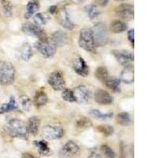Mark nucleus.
I'll return each instance as SVG.
<instances>
[{"mask_svg": "<svg viewBox=\"0 0 158 158\" xmlns=\"http://www.w3.org/2000/svg\"><path fill=\"white\" fill-rule=\"evenodd\" d=\"M35 147L36 148L37 151L40 153V154L43 156H50L52 154V150L49 148L48 144L46 141L40 140V141H34L33 142Z\"/></svg>", "mask_w": 158, "mask_h": 158, "instance_id": "obj_18", "label": "nucleus"}, {"mask_svg": "<svg viewBox=\"0 0 158 158\" xmlns=\"http://www.w3.org/2000/svg\"><path fill=\"white\" fill-rule=\"evenodd\" d=\"M62 98L65 101H67V102L73 103L76 102L75 97L74 95V91L70 89H65L62 92Z\"/></svg>", "mask_w": 158, "mask_h": 158, "instance_id": "obj_31", "label": "nucleus"}, {"mask_svg": "<svg viewBox=\"0 0 158 158\" xmlns=\"http://www.w3.org/2000/svg\"><path fill=\"white\" fill-rule=\"evenodd\" d=\"M92 35L94 38V43L95 48L103 47L106 44L108 36L107 28L104 23L98 22L91 28Z\"/></svg>", "mask_w": 158, "mask_h": 158, "instance_id": "obj_2", "label": "nucleus"}, {"mask_svg": "<svg viewBox=\"0 0 158 158\" xmlns=\"http://www.w3.org/2000/svg\"><path fill=\"white\" fill-rule=\"evenodd\" d=\"M80 148L74 141H68L60 150V155L65 158H72L78 155Z\"/></svg>", "mask_w": 158, "mask_h": 158, "instance_id": "obj_10", "label": "nucleus"}, {"mask_svg": "<svg viewBox=\"0 0 158 158\" xmlns=\"http://www.w3.org/2000/svg\"><path fill=\"white\" fill-rule=\"evenodd\" d=\"M120 78L116 77H111L110 76L108 79L105 81L104 85L108 87V89L113 91L114 93H119L120 92Z\"/></svg>", "mask_w": 158, "mask_h": 158, "instance_id": "obj_20", "label": "nucleus"}, {"mask_svg": "<svg viewBox=\"0 0 158 158\" xmlns=\"http://www.w3.org/2000/svg\"><path fill=\"white\" fill-rule=\"evenodd\" d=\"M92 125L93 124H92L91 121L88 118L85 116L79 118L78 120L77 121V123H76V126L79 129H86V128L92 127Z\"/></svg>", "mask_w": 158, "mask_h": 158, "instance_id": "obj_32", "label": "nucleus"}, {"mask_svg": "<svg viewBox=\"0 0 158 158\" xmlns=\"http://www.w3.org/2000/svg\"><path fill=\"white\" fill-rule=\"evenodd\" d=\"M85 11L86 13L87 16L90 18V19H94V18H97L100 15V11H99L98 8L97 7V6L94 4H89L85 6Z\"/></svg>", "mask_w": 158, "mask_h": 158, "instance_id": "obj_27", "label": "nucleus"}, {"mask_svg": "<svg viewBox=\"0 0 158 158\" xmlns=\"http://www.w3.org/2000/svg\"><path fill=\"white\" fill-rule=\"evenodd\" d=\"M40 5L38 1H30L28 2L27 6H26V13L25 14V18L28 19L30 18L35 12L37 11L39 9Z\"/></svg>", "mask_w": 158, "mask_h": 158, "instance_id": "obj_26", "label": "nucleus"}, {"mask_svg": "<svg viewBox=\"0 0 158 158\" xmlns=\"http://www.w3.org/2000/svg\"><path fill=\"white\" fill-rule=\"evenodd\" d=\"M75 2H82L83 0H74Z\"/></svg>", "mask_w": 158, "mask_h": 158, "instance_id": "obj_42", "label": "nucleus"}, {"mask_svg": "<svg viewBox=\"0 0 158 158\" xmlns=\"http://www.w3.org/2000/svg\"><path fill=\"white\" fill-rule=\"evenodd\" d=\"M0 1H1V2H5L6 0H0Z\"/></svg>", "mask_w": 158, "mask_h": 158, "instance_id": "obj_44", "label": "nucleus"}, {"mask_svg": "<svg viewBox=\"0 0 158 158\" xmlns=\"http://www.w3.org/2000/svg\"><path fill=\"white\" fill-rule=\"evenodd\" d=\"M18 109V104H17L15 98L14 96H11L10 101L7 103H5L0 107V114H4L10 111H15Z\"/></svg>", "mask_w": 158, "mask_h": 158, "instance_id": "obj_21", "label": "nucleus"}, {"mask_svg": "<svg viewBox=\"0 0 158 158\" xmlns=\"http://www.w3.org/2000/svg\"><path fill=\"white\" fill-rule=\"evenodd\" d=\"M33 20H34V22H36L37 25H45V24H47L48 21L49 20V18L47 15H43L42 13H38L34 16Z\"/></svg>", "mask_w": 158, "mask_h": 158, "instance_id": "obj_33", "label": "nucleus"}, {"mask_svg": "<svg viewBox=\"0 0 158 158\" xmlns=\"http://www.w3.org/2000/svg\"><path fill=\"white\" fill-rule=\"evenodd\" d=\"M73 68L77 74L81 77H86L89 74V69L85 59L81 57H78L74 59L73 63Z\"/></svg>", "mask_w": 158, "mask_h": 158, "instance_id": "obj_12", "label": "nucleus"}, {"mask_svg": "<svg viewBox=\"0 0 158 158\" xmlns=\"http://www.w3.org/2000/svg\"><path fill=\"white\" fill-rule=\"evenodd\" d=\"M117 123L121 125V126H130L132 124V120H131V116L127 112H120L117 115L116 117Z\"/></svg>", "mask_w": 158, "mask_h": 158, "instance_id": "obj_25", "label": "nucleus"}, {"mask_svg": "<svg viewBox=\"0 0 158 158\" xmlns=\"http://www.w3.org/2000/svg\"><path fill=\"white\" fill-rule=\"evenodd\" d=\"M21 101H22V108L25 111H29L31 107V101L30 99L26 96H22L21 97Z\"/></svg>", "mask_w": 158, "mask_h": 158, "instance_id": "obj_36", "label": "nucleus"}, {"mask_svg": "<svg viewBox=\"0 0 158 158\" xmlns=\"http://www.w3.org/2000/svg\"><path fill=\"white\" fill-rule=\"evenodd\" d=\"M127 38L128 40H129V41L131 42V43L132 44V45L134 46V44H135V30H134V29L128 31Z\"/></svg>", "mask_w": 158, "mask_h": 158, "instance_id": "obj_37", "label": "nucleus"}, {"mask_svg": "<svg viewBox=\"0 0 158 158\" xmlns=\"http://www.w3.org/2000/svg\"><path fill=\"white\" fill-rule=\"evenodd\" d=\"M110 30L114 33H120L126 31L127 29V25L120 20H115L111 22L109 26Z\"/></svg>", "mask_w": 158, "mask_h": 158, "instance_id": "obj_23", "label": "nucleus"}, {"mask_svg": "<svg viewBox=\"0 0 158 158\" xmlns=\"http://www.w3.org/2000/svg\"><path fill=\"white\" fill-rule=\"evenodd\" d=\"M101 149H102L104 154L108 158H115V156H116L115 152L112 150V149L108 146H107V145H103L101 146Z\"/></svg>", "mask_w": 158, "mask_h": 158, "instance_id": "obj_35", "label": "nucleus"}, {"mask_svg": "<svg viewBox=\"0 0 158 158\" xmlns=\"http://www.w3.org/2000/svg\"><path fill=\"white\" fill-rule=\"evenodd\" d=\"M2 10H3L4 15L6 17L10 18V17L12 16L13 15V8L12 5L10 4V2H8L6 0L5 2H2Z\"/></svg>", "mask_w": 158, "mask_h": 158, "instance_id": "obj_34", "label": "nucleus"}, {"mask_svg": "<svg viewBox=\"0 0 158 158\" xmlns=\"http://www.w3.org/2000/svg\"><path fill=\"white\" fill-rule=\"evenodd\" d=\"M32 56V48L29 44H25L22 46L21 50V58L24 61H29Z\"/></svg>", "mask_w": 158, "mask_h": 158, "instance_id": "obj_28", "label": "nucleus"}, {"mask_svg": "<svg viewBox=\"0 0 158 158\" xmlns=\"http://www.w3.org/2000/svg\"><path fill=\"white\" fill-rule=\"evenodd\" d=\"M88 158H101V156L97 153H92Z\"/></svg>", "mask_w": 158, "mask_h": 158, "instance_id": "obj_41", "label": "nucleus"}, {"mask_svg": "<svg viewBox=\"0 0 158 158\" xmlns=\"http://www.w3.org/2000/svg\"><path fill=\"white\" fill-rule=\"evenodd\" d=\"M22 31L25 34L29 35L30 36H34L38 38L39 40H45L48 39L46 32L40 27L39 25L36 24L32 23H25L22 26Z\"/></svg>", "mask_w": 158, "mask_h": 158, "instance_id": "obj_6", "label": "nucleus"}, {"mask_svg": "<svg viewBox=\"0 0 158 158\" xmlns=\"http://www.w3.org/2000/svg\"><path fill=\"white\" fill-rule=\"evenodd\" d=\"M95 3L100 6H105L108 4V0H94Z\"/></svg>", "mask_w": 158, "mask_h": 158, "instance_id": "obj_38", "label": "nucleus"}, {"mask_svg": "<svg viewBox=\"0 0 158 158\" xmlns=\"http://www.w3.org/2000/svg\"><path fill=\"white\" fill-rule=\"evenodd\" d=\"M15 68L10 63H2L0 67V84L2 85H10L15 81Z\"/></svg>", "mask_w": 158, "mask_h": 158, "instance_id": "obj_4", "label": "nucleus"}, {"mask_svg": "<svg viewBox=\"0 0 158 158\" xmlns=\"http://www.w3.org/2000/svg\"><path fill=\"white\" fill-rule=\"evenodd\" d=\"M120 158H126V157H125V156H122V157H120Z\"/></svg>", "mask_w": 158, "mask_h": 158, "instance_id": "obj_45", "label": "nucleus"}, {"mask_svg": "<svg viewBox=\"0 0 158 158\" xmlns=\"http://www.w3.org/2000/svg\"><path fill=\"white\" fill-rule=\"evenodd\" d=\"M34 47L36 50L42 55L44 58L50 59L55 56L56 52V45L53 44L51 39H47L45 40H38L35 43Z\"/></svg>", "mask_w": 158, "mask_h": 158, "instance_id": "obj_5", "label": "nucleus"}, {"mask_svg": "<svg viewBox=\"0 0 158 158\" xmlns=\"http://www.w3.org/2000/svg\"><path fill=\"white\" fill-rule=\"evenodd\" d=\"M117 16L124 20L134 18V6L130 4H121L116 9Z\"/></svg>", "mask_w": 158, "mask_h": 158, "instance_id": "obj_14", "label": "nucleus"}, {"mask_svg": "<svg viewBox=\"0 0 158 158\" xmlns=\"http://www.w3.org/2000/svg\"><path fill=\"white\" fill-rule=\"evenodd\" d=\"M134 78H135V74H134V68L132 66L125 67L121 73V81L126 84H131L134 82Z\"/></svg>", "mask_w": 158, "mask_h": 158, "instance_id": "obj_19", "label": "nucleus"}, {"mask_svg": "<svg viewBox=\"0 0 158 158\" xmlns=\"http://www.w3.org/2000/svg\"><path fill=\"white\" fill-rule=\"evenodd\" d=\"M33 101H34V104L36 105V107L40 108L45 104H47L48 101V97L44 91L40 90V91L36 92L35 94Z\"/></svg>", "mask_w": 158, "mask_h": 158, "instance_id": "obj_22", "label": "nucleus"}, {"mask_svg": "<svg viewBox=\"0 0 158 158\" xmlns=\"http://www.w3.org/2000/svg\"><path fill=\"white\" fill-rule=\"evenodd\" d=\"M22 158H39V157L33 156V155L31 154V153H23V154H22Z\"/></svg>", "mask_w": 158, "mask_h": 158, "instance_id": "obj_40", "label": "nucleus"}, {"mask_svg": "<svg viewBox=\"0 0 158 158\" xmlns=\"http://www.w3.org/2000/svg\"><path fill=\"white\" fill-rule=\"evenodd\" d=\"M78 44L79 46L86 52L95 53L96 48L94 46V38H93V35H92L91 29L85 28V29H82L80 31Z\"/></svg>", "mask_w": 158, "mask_h": 158, "instance_id": "obj_3", "label": "nucleus"}, {"mask_svg": "<svg viewBox=\"0 0 158 158\" xmlns=\"http://www.w3.org/2000/svg\"><path fill=\"white\" fill-rule=\"evenodd\" d=\"M95 76L98 81L102 82L103 84L105 83V81L108 79L110 77L109 72H108V69L104 67H99L96 70Z\"/></svg>", "mask_w": 158, "mask_h": 158, "instance_id": "obj_24", "label": "nucleus"}, {"mask_svg": "<svg viewBox=\"0 0 158 158\" xmlns=\"http://www.w3.org/2000/svg\"><path fill=\"white\" fill-rule=\"evenodd\" d=\"M115 1H118V2H123V1H125V0H115Z\"/></svg>", "mask_w": 158, "mask_h": 158, "instance_id": "obj_43", "label": "nucleus"}, {"mask_svg": "<svg viewBox=\"0 0 158 158\" xmlns=\"http://www.w3.org/2000/svg\"><path fill=\"white\" fill-rule=\"evenodd\" d=\"M64 135V131L58 126H46L42 130V136L48 140L60 139Z\"/></svg>", "mask_w": 158, "mask_h": 158, "instance_id": "obj_9", "label": "nucleus"}, {"mask_svg": "<svg viewBox=\"0 0 158 158\" xmlns=\"http://www.w3.org/2000/svg\"><path fill=\"white\" fill-rule=\"evenodd\" d=\"M40 119L37 116H32L29 118L28 124L26 126V130L29 135H36L39 131Z\"/></svg>", "mask_w": 158, "mask_h": 158, "instance_id": "obj_17", "label": "nucleus"}, {"mask_svg": "<svg viewBox=\"0 0 158 158\" xmlns=\"http://www.w3.org/2000/svg\"><path fill=\"white\" fill-rule=\"evenodd\" d=\"M94 99L96 102L102 105H109L113 102V98L109 93L106 90L98 89L95 91L94 94Z\"/></svg>", "mask_w": 158, "mask_h": 158, "instance_id": "obj_13", "label": "nucleus"}, {"mask_svg": "<svg viewBox=\"0 0 158 158\" xmlns=\"http://www.w3.org/2000/svg\"><path fill=\"white\" fill-rule=\"evenodd\" d=\"M89 115L101 120H108L113 116V113H101V111L97 109H92L89 111Z\"/></svg>", "mask_w": 158, "mask_h": 158, "instance_id": "obj_29", "label": "nucleus"}, {"mask_svg": "<svg viewBox=\"0 0 158 158\" xmlns=\"http://www.w3.org/2000/svg\"><path fill=\"white\" fill-rule=\"evenodd\" d=\"M6 133L12 138L28 139V132L24 123L18 118H11L6 127Z\"/></svg>", "mask_w": 158, "mask_h": 158, "instance_id": "obj_1", "label": "nucleus"}, {"mask_svg": "<svg viewBox=\"0 0 158 158\" xmlns=\"http://www.w3.org/2000/svg\"><path fill=\"white\" fill-rule=\"evenodd\" d=\"M59 24L67 30H72L74 28V25L69 18L68 13L65 8H63L59 12Z\"/></svg>", "mask_w": 158, "mask_h": 158, "instance_id": "obj_15", "label": "nucleus"}, {"mask_svg": "<svg viewBox=\"0 0 158 158\" xmlns=\"http://www.w3.org/2000/svg\"><path fill=\"white\" fill-rule=\"evenodd\" d=\"M51 40L53 42V44L56 45V47H63V46L67 44L68 38H67V35L66 32L59 30L55 32L52 34Z\"/></svg>", "mask_w": 158, "mask_h": 158, "instance_id": "obj_16", "label": "nucleus"}, {"mask_svg": "<svg viewBox=\"0 0 158 158\" xmlns=\"http://www.w3.org/2000/svg\"><path fill=\"white\" fill-rule=\"evenodd\" d=\"M74 95L75 97L76 102L86 103L89 101L91 93L86 86L81 85L74 89Z\"/></svg>", "mask_w": 158, "mask_h": 158, "instance_id": "obj_11", "label": "nucleus"}, {"mask_svg": "<svg viewBox=\"0 0 158 158\" xmlns=\"http://www.w3.org/2000/svg\"><path fill=\"white\" fill-rule=\"evenodd\" d=\"M96 128H97V131L98 132L103 134L104 136L106 137L111 136V135H113L114 131H115L112 127L110 126V125H106V124H104V125H99Z\"/></svg>", "mask_w": 158, "mask_h": 158, "instance_id": "obj_30", "label": "nucleus"}, {"mask_svg": "<svg viewBox=\"0 0 158 158\" xmlns=\"http://www.w3.org/2000/svg\"><path fill=\"white\" fill-rule=\"evenodd\" d=\"M57 6H51L50 7L48 8V11L51 15H55L56 12H57Z\"/></svg>", "mask_w": 158, "mask_h": 158, "instance_id": "obj_39", "label": "nucleus"}, {"mask_svg": "<svg viewBox=\"0 0 158 158\" xmlns=\"http://www.w3.org/2000/svg\"><path fill=\"white\" fill-rule=\"evenodd\" d=\"M48 82L49 85L56 91L63 90L66 86V81H65L63 74L59 70H56L51 73L48 79Z\"/></svg>", "mask_w": 158, "mask_h": 158, "instance_id": "obj_7", "label": "nucleus"}, {"mask_svg": "<svg viewBox=\"0 0 158 158\" xmlns=\"http://www.w3.org/2000/svg\"><path fill=\"white\" fill-rule=\"evenodd\" d=\"M111 53L115 56L117 61L123 67L132 66L131 63L134 62L135 56L132 52L126 50H112Z\"/></svg>", "mask_w": 158, "mask_h": 158, "instance_id": "obj_8", "label": "nucleus"}]
</instances>
